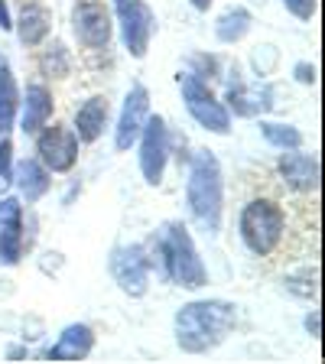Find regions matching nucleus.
<instances>
[{
  "mask_svg": "<svg viewBox=\"0 0 325 364\" xmlns=\"http://www.w3.org/2000/svg\"><path fill=\"white\" fill-rule=\"evenodd\" d=\"M235 326V306L212 299V303H189L176 312V341L189 355H205Z\"/></svg>",
  "mask_w": 325,
  "mask_h": 364,
  "instance_id": "1",
  "label": "nucleus"
},
{
  "mask_svg": "<svg viewBox=\"0 0 325 364\" xmlns=\"http://www.w3.org/2000/svg\"><path fill=\"white\" fill-rule=\"evenodd\" d=\"M186 198H189L192 215H196L208 231H218V225H221V173H218V159L208 150H198L196 156H192Z\"/></svg>",
  "mask_w": 325,
  "mask_h": 364,
  "instance_id": "2",
  "label": "nucleus"
},
{
  "mask_svg": "<svg viewBox=\"0 0 325 364\" xmlns=\"http://www.w3.org/2000/svg\"><path fill=\"white\" fill-rule=\"evenodd\" d=\"M159 254H163V267H166V277L176 280L179 287L198 289L205 287V267L198 260V250L192 244L186 225L179 221H169L159 235Z\"/></svg>",
  "mask_w": 325,
  "mask_h": 364,
  "instance_id": "3",
  "label": "nucleus"
},
{
  "mask_svg": "<svg viewBox=\"0 0 325 364\" xmlns=\"http://www.w3.org/2000/svg\"><path fill=\"white\" fill-rule=\"evenodd\" d=\"M283 231H287V215L273 198H254L241 212V237L257 257H267L280 247Z\"/></svg>",
  "mask_w": 325,
  "mask_h": 364,
  "instance_id": "4",
  "label": "nucleus"
},
{
  "mask_svg": "<svg viewBox=\"0 0 325 364\" xmlns=\"http://www.w3.org/2000/svg\"><path fill=\"white\" fill-rule=\"evenodd\" d=\"M179 88H182V98H186L189 114L205 130H212V134H228V130H231V114H228V107L212 95L208 85L198 82L192 72H186V75H179Z\"/></svg>",
  "mask_w": 325,
  "mask_h": 364,
  "instance_id": "5",
  "label": "nucleus"
},
{
  "mask_svg": "<svg viewBox=\"0 0 325 364\" xmlns=\"http://www.w3.org/2000/svg\"><path fill=\"white\" fill-rule=\"evenodd\" d=\"M117 16H121L127 53L134 59H144L153 36V10L146 7L144 0H117Z\"/></svg>",
  "mask_w": 325,
  "mask_h": 364,
  "instance_id": "6",
  "label": "nucleus"
},
{
  "mask_svg": "<svg viewBox=\"0 0 325 364\" xmlns=\"http://www.w3.org/2000/svg\"><path fill=\"white\" fill-rule=\"evenodd\" d=\"M75 36L85 49H105L111 43V14L101 0H78L72 14Z\"/></svg>",
  "mask_w": 325,
  "mask_h": 364,
  "instance_id": "7",
  "label": "nucleus"
},
{
  "mask_svg": "<svg viewBox=\"0 0 325 364\" xmlns=\"http://www.w3.org/2000/svg\"><path fill=\"white\" fill-rule=\"evenodd\" d=\"M169 156V130L163 117H150L144 127V146H140V169L150 186H159Z\"/></svg>",
  "mask_w": 325,
  "mask_h": 364,
  "instance_id": "8",
  "label": "nucleus"
},
{
  "mask_svg": "<svg viewBox=\"0 0 325 364\" xmlns=\"http://www.w3.org/2000/svg\"><path fill=\"white\" fill-rule=\"evenodd\" d=\"M111 273L117 287L130 296H144L150 280V260L144 257V247H121L111 257Z\"/></svg>",
  "mask_w": 325,
  "mask_h": 364,
  "instance_id": "9",
  "label": "nucleus"
},
{
  "mask_svg": "<svg viewBox=\"0 0 325 364\" xmlns=\"http://www.w3.org/2000/svg\"><path fill=\"white\" fill-rule=\"evenodd\" d=\"M39 156L53 173H65L78 159V136L68 127H46L39 134Z\"/></svg>",
  "mask_w": 325,
  "mask_h": 364,
  "instance_id": "10",
  "label": "nucleus"
},
{
  "mask_svg": "<svg viewBox=\"0 0 325 364\" xmlns=\"http://www.w3.org/2000/svg\"><path fill=\"white\" fill-rule=\"evenodd\" d=\"M23 254V205L16 198H0V260L14 267Z\"/></svg>",
  "mask_w": 325,
  "mask_h": 364,
  "instance_id": "11",
  "label": "nucleus"
},
{
  "mask_svg": "<svg viewBox=\"0 0 325 364\" xmlns=\"http://www.w3.org/2000/svg\"><path fill=\"white\" fill-rule=\"evenodd\" d=\"M146 107H150V95H146L144 85H134L124 101V111H121V121H117V136H114V144L117 150H130L140 130H144V121H146Z\"/></svg>",
  "mask_w": 325,
  "mask_h": 364,
  "instance_id": "12",
  "label": "nucleus"
},
{
  "mask_svg": "<svg viewBox=\"0 0 325 364\" xmlns=\"http://www.w3.org/2000/svg\"><path fill=\"white\" fill-rule=\"evenodd\" d=\"M280 173H283V182L296 192H316L319 186V163L309 153H283Z\"/></svg>",
  "mask_w": 325,
  "mask_h": 364,
  "instance_id": "13",
  "label": "nucleus"
},
{
  "mask_svg": "<svg viewBox=\"0 0 325 364\" xmlns=\"http://www.w3.org/2000/svg\"><path fill=\"white\" fill-rule=\"evenodd\" d=\"M53 117V95L46 85L26 88V105H23V134H39L46 121Z\"/></svg>",
  "mask_w": 325,
  "mask_h": 364,
  "instance_id": "14",
  "label": "nucleus"
},
{
  "mask_svg": "<svg viewBox=\"0 0 325 364\" xmlns=\"http://www.w3.org/2000/svg\"><path fill=\"white\" fill-rule=\"evenodd\" d=\"M95 345V335L88 326H68L62 338L49 348V361H82Z\"/></svg>",
  "mask_w": 325,
  "mask_h": 364,
  "instance_id": "15",
  "label": "nucleus"
},
{
  "mask_svg": "<svg viewBox=\"0 0 325 364\" xmlns=\"http://www.w3.org/2000/svg\"><path fill=\"white\" fill-rule=\"evenodd\" d=\"M105 121H107V98H91L78 107L75 114V136L85 140V144H95L105 130Z\"/></svg>",
  "mask_w": 325,
  "mask_h": 364,
  "instance_id": "16",
  "label": "nucleus"
},
{
  "mask_svg": "<svg viewBox=\"0 0 325 364\" xmlns=\"http://www.w3.org/2000/svg\"><path fill=\"white\" fill-rule=\"evenodd\" d=\"M49 33V10L43 4H26L20 14V43L39 46Z\"/></svg>",
  "mask_w": 325,
  "mask_h": 364,
  "instance_id": "17",
  "label": "nucleus"
},
{
  "mask_svg": "<svg viewBox=\"0 0 325 364\" xmlns=\"http://www.w3.org/2000/svg\"><path fill=\"white\" fill-rule=\"evenodd\" d=\"M16 107H20V91H16V82L10 75L7 62L0 59V134H10Z\"/></svg>",
  "mask_w": 325,
  "mask_h": 364,
  "instance_id": "18",
  "label": "nucleus"
},
{
  "mask_svg": "<svg viewBox=\"0 0 325 364\" xmlns=\"http://www.w3.org/2000/svg\"><path fill=\"white\" fill-rule=\"evenodd\" d=\"M16 176H20V189H23V196L30 198V202L43 198V196H46V189H49V176H46V169L39 166L36 159H26V163H20Z\"/></svg>",
  "mask_w": 325,
  "mask_h": 364,
  "instance_id": "19",
  "label": "nucleus"
},
{
  "mask_svg": "<svg viewBox=\"0 0 325 364\" xmlns=\"http://www.w3.org/2000/svg\"><path fill=\"white\" fill-rule=\"evenodd\" d=\"M228 101H231L235 114H241V117H254V114H260L267 107L264 95H260V91L244 88L241 82H231V88H228Z\"/></svg>",
  "mask_w": 325,
  "mask_h": 364,
  "instance_id": "20",
  "label": "nucleus"
},
{
  "mask_svg": "<svg viewBox=\"0 0 325 364\" xmlns=\"http://www.w3.org/2000/svg\"><path fill=\"white\" fill-rule=\"evenodd\" d=\"M247 30H250V14L238 7V10H228V14L221 16L218 30H215V33H218L221 43H238V39H241Z\"/></svg>",
  "mask_w": 325,
  "mask_h": 364,
  "instance_id": "21",
  "label": "nucleus"
},
{
  "mask_svg": "<svg viewBox=\"0 0 325 364\" xmlns=\"http://www.w3.org/2000/svg\"><path fill=\"white\" fill-rule=\"evenodd\" d=\"M264 136L270 140L273 146H280V150H296V146L303 144V134L296 127H283V124H260Z\"/></svg>",
  "mask_w": 325,
  "mask_h": 364,
  "instance_id": "22",
  "label": "nucleus"
},
{
  "mask_svg": "<svg viewBox=\"0 0 325 364\" xmlns=\"http://www.w3.org/2000/svg\"><path fill=\"white\" fill-rule=\"evenodd\" d=\"M14 146L10 140H0V192L10 189V182H14Z\"/></svg>",
  "mask_w": 325,
  "mask_h": 364,
  "instance_id": "23",
  "label": "nucleus"
},
{
  "mask_svg": "<svg viewBox=\"0 0 325 364\" xmlns=\"http://www.w3.org/2000/svg\"><path fill=\"white\" fill-rule=\"evenodd\" d=\"M283 4H287V10L293 16H299V20H312L319 0H283Z\"/></svg>",
  "mask_w": 325,
  "mask_h": 364,
  "instance_id": "24",
  "label": "nucleus"
},
{
  "mask_svg": "<svg viewBox=\"0 0 325 364\" xmlns=\"http://www.w3.org/2000/svg\"><path fill=\"white\" fill-rule=\"evenodd\" d=\"M296 75H299V82H316V68H312V65H299V68H296Z\"/></svg>",
  "mask_w": 325,
  "mask_h": 364,
  "instance_id": "25",
  "label": "nucleus"
},
{
  "mask_svg": "<svg viewBox=\"0 0 325 364\" xmlns=\"http://www.w3.org/2000/svg\"><path fill=\"white\" fill-rule=\"evenodd\" d=\"M14 23H10V10H7V4L0 0V30H10Z\"/></svg>",
  "mask_w": 325,
  "mask_h": 364,
  "instance_id": "26",
  "label": "nucleus"
},
{
  "mask_svg": "<svg viewBox=\"0 0 325 364\" xmlns=\"http://www.w3.org/2000/svg\"><path fill=\"white\" fill-rule=\"evenodd\" d=\"M306 326H309L312 335H319V316H309V322H306Z\"/></svg>",
  "mask_w": 325,
  "mask_h": 364,
  "instance_id": "27",
  "label": "nucleus"
},
{
  "mask_svg": "<svg viewBox=\"0 0 325 364\" xmlns=\"http://www.w3.org/2000/svg\"><path fill=\"white\" fill-rule=\"evenodd\" d=\"M192 7H196V10H208V7H212V0H192Z\"/></svg>",
  "mask_w": 325,
  "mask_h": 364,
  "instance_id": "28",
  "label": "nucleus"
}]
</instances>
